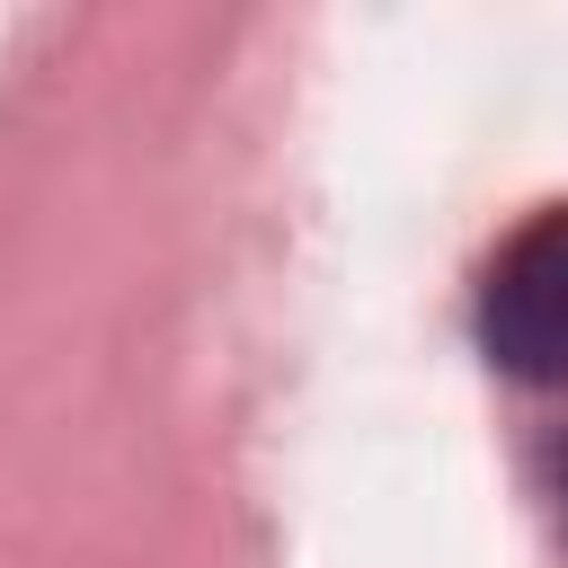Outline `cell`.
Returning a JSON list of instances; mask_svg holds the SVG:
<instances>
[{
	"label": "cell",
	"instance_id": "6da1fadb",
	"mask_svg": "<svg viewBox=\"0 0 568 568\" xmlns=\"http://www.w3.org/2000/svg\"><path fill=\"white\" fill-rule=\"evenodd\" d=\"M479 346L532 390H568V204L532 213L479 284Z\"/></svg>",
	"mask_w": 568,
	"mask_h": 568
},
{
	"label": "cell",
	"instance_id": "7a4b0ae2",
	"mask_svg": "<svg viewBox=\"0 0 568 568\" xmlns=\"http://www.w3.org/2000/svg\"><path fill=\"white\" fill-rule=\"evenodd\" d=\"M550 506H559V524H568V444L550 453Z\"/></svg>",
	"mask_w": 568,
	"mask_h": 568
}]
</instances>
